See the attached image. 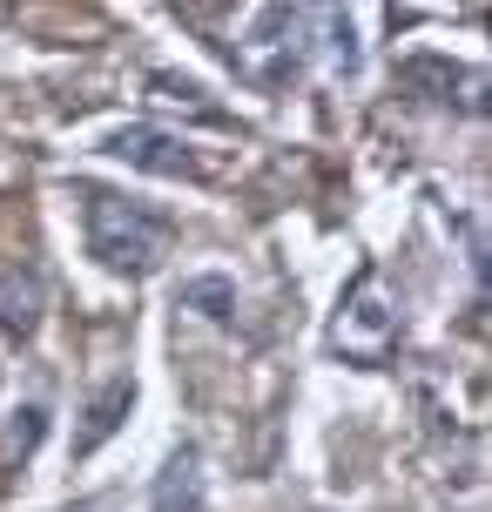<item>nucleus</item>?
<instances>
[{"instance_id": "nucleus-9", "label": "nucleus", "mask_w": 492, "mask_h": 512, "mask_svg": "<svg viewBox=\"0 0 492 512\" xmlns=\"http://www.w3.org/2000/svg\"><path fill=\"white\" fill-rule=\"evenodd\" d=\"M149 88H156V102H169V108H189L196 122H223V108L209 102L196 81H182V75H149Z\"/></svg>"}, {"instance_id": "nucleus-5", "label": "nucleus", "mask_w": 492, "mask_h": 512, "mask_svg": "<svg viewBox=\"0 0 492 512\" xmlns=\"http://www.w3.org/2000/svg\"><path fill=\"white\" fill-rule=\"evenodd\" d=\"M41 310H48V283H41V270L7 263V270H0V331L7 337H34Z\"/></svg>"}, {"instance_id": "nucleus-10", "label": "nucleus", "mask_w": 492, "mask_h": 512, "mask_svg": "<svg viewBox=\"0 0 492 512\" xmlns=\"http://www.w3.org/2000/svg\"><path fill=\"white\" fill-rule=\"evenodd\" d=\"M41 432H48V411L41 405H27V411H14V425H7V438H0V459H14V452H34L41 445Z\"/></svg>"}, {"instance_id": "nucleus-8", "label": "nucleus", "mask_w": 492, "mask_h": 512, "mask_svg": "<svg viewBox=\"0 0 492 512\" xmlns=\"http://www.w3.org/2000/svg\"><path fill=\"white\" fill-rule=\"evenodd\" d=\"M182 310H203L209 324H230V317H236L230 277H189V283H182Z\"/></svg>"}, {"instance_id": "nucleus-6", "label": "nucleus", "mask_w": 492, "mask_h": 512, "mask_svg": "<svg viewBox=\"0 0 492 512\" xmlns=\"http://www.w3.org/2000/svg\"><path fill=\"white\" fill-rule=\"evenodd\" d=\"M129 405H135V384H129V378L102 384V391L88 398V425H81V432H75V452H95L102 438H115V425L129 418Z\"/></svg>"}, {"instance_id": "nucleus-1", "label": "nucleus", "mask_w": 492, "mask_h": 512, "mask_svg": "<svg viewBox=\"0 0 492 512\" xmlns=\"http://www.w3.org/2000/svg\"><path fill=\"white\" fill-rule=\"evenodd\" d=\"M81 216H88V256L115 277H149L169 256V223L135 209L129 196L102 189V182H81Z\"/></svg>"}, {"instance_id": "nucleus-3", "label": "nucleus", "mask_w": 492, "mask_h": 512, "mask_svg": "<svg viewBox=\"0 0 492 512\" xmlns=\"http://www.w3.org/2000/svg\"><path fill=\"white\" fill-rule=\"evenodd\" d=\"M311 34V14L304 7H257L250 21H243V41H236V68L257 81V88H284L297 75V61H304V41Z\"/></svg>"}, {"instance_id": "nucleus-2", "label": "nucleus", "mask_w": 492, "mask_h": 512, "mask_svg": "<svg viewBox=\"0 0 492 512\" xmlns=\"http://www.w3.org/2000/svg\"><path fill=\"white\" fill-rule=\"evenodd\" d=\"M391 344H398V297H391L385 270H358L331 317V351L351 364H385Z\"/></svg>"}, {"instance_id": "nucleus-4", "label": "nucleus", "mask_w": 492, "mask_h": 512, "mask_svg": "<svg viewBox=\"0 0 492 512\" xmlns=\"http://www.w3.org/2000/svg\"><path fill=\"white\" fill-rule=\"evenodd\" d=\"M102 155H115V162H129V169H149V176H189L203 182L209 162L182 135H169V128H149V122H129L115 128V135H102Z\"/></svg>"}, {"instance_id": "nucleus-7", "label": "nucleus", "mask_w": 492, "mask_h": 512, "mask_svg": "<svg viewBox=\"0 0 492 512\" xmlns=\"http://www.w3.org/2000/svg\"><path fill=\"white\" fill-rule=\"evenodd\" d=\"M156 512H203V459L176 452L156 479Z\"/></svg>"}]
</instances>
